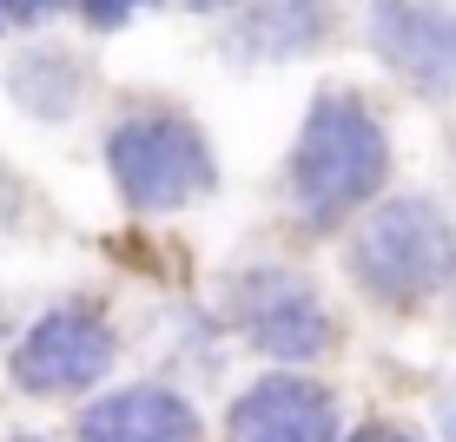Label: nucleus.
<instances>
[{"instance_id": "f3484780", "label": "nucleus", "mask_w": 456, "mask_h": 442, "mask_svg": "<svg viewBox=\"0 0 456 442\" xmlns=\"http://www.w3.org/2000/svg\"><path fill=\"white\" fill-rule=\"evenodd\" d=\"M0 20H7V13H0Z\"/></svg>"}, {"instance_id": "1a4fd4ad", "label": "nucleus", "mask_w": 456, "mask_h": 442, "mask_svg": "<svg viewBox=\"0 0 456 442\" xmlns=\"http://www.w3.org/2000/svg\"><path fill=\"white\" fill-rule=\"evenodd\" d=\"M7 86H13V100H20L34 119H67L73 106H80V92H86V67L73 53L40 46V53H20V67H13Z\"/></svg>"}, {"instance_id": "f257e3e1", "label": "nucleus", "mask_w": 456, "mask_h": 442, "mask_svg": "<svg viewBox=\"0 0 456 442\" xmlns=\"http://www.w3.org/2000/svg\"><path fill=\"white\" fill-rule=\"evenodd\" d=\"M390 179V139L351 92H318L291 146V198L311 231L357 218Z\"/></svg>"}, {"instance_id": "ddd939ff", "label": "nucleus", "mask_w": 456, "mask_h": 442, "mask_svg": "<svg viewBox=\"0 0 456 442\" xmlns=\"http://www.w3.org/2000/svg\"><path fill=\"white\" fill-rule=\"evenodd\" d=\"M344 442H423V436H411V430H390V422H364L357 436H344Z\"/></svg>"}, {"instance_id": "f03ea898", "label": "nucleus", "mask_w": 456, "mask_h": 442, "mask_svg": "<svg viewBox=\"0 0 456 442\" xmlns=\"http://www.w3.org/2000/svg\"><path fill=\"white\" fill-rule=\"evenodd\" d=\"M351 277L370 304L417 310L456 277V238L430 198H384L351 231Z\"/></svg>"}, {"instance_id": "7ed1b4c3", "label": "nucleus", "mask_w": 456, "mask_h": 442, "mask_svg": "<svg viewBox=\"0 0 456 442\" xmlns=\"http://www.w3.org/2000/svg\"><path fill=\"white\" fill-rule=\"evenodd\" d=\"M106 172H113L119 198L133 212H185L192 198L212 192L218 165H212V146L192 119L179 113H139V119H119L106 133Z\"/></svg>"}, {"instance_id": "20e7f679", "label": "nucleus", "mask_w": 456, "mask_h": 442, "mask_svg": "<svg viewBox=\"0 0 456 442\" xmlns=\"http://www.w3.org/2000/svg\"><path fill=\"white\" fill-rule=\"evenodd\" d=\"M119 343L93 310H46V317L13 343V390L27 397H73V390H93L106 370H113Z\"/></svg>"}, {"instance_id": "2eb2a0df", "label": "nucleus", "mask_w": 456, "mask_h": 442, "mask_svg": "<svg viewBox=\"0 0 456 442\" xmlns=\"http://www.w3.org/2000/svg\"><path fill=\"white\" fill-rule=\"evenodd\" d=\"M192 13H218V7H232V0H185Z\"/></svg>"}, {"instance_id": "4468645a", "label": "nucleus", "mask_w": 456, "mask_h": 442, "mask_svg": "<svg viewBox=\"0 0 456 442\" xmlns=\"http://www.w3.org/2000/svg\"><path fill=\"white\" fill-rule=\"evenodd\" d=\"M436 416H444V436L456 442V376H450L444 390H436Z\"/></svg>"}, {"instance_id": "9d476101", "label": "nucleus", "mask_w": 456, "mask_h": 442, "mask_svg": "<svg viewBox=\"0 0 456 442\" xmlns=\"http://www.w3.org/2000/svg\"><path fill=\"white\" fill-rule=\"evenodd\" d=\"M239 40L258 60H291V53H305V46L318 40V7H311V0H272V7H258L239 27Z\"/></svg>"}, {"instance_id": "6e6552de", "label": "nucleus", "mask_w": 456, "mask_h": 442, "mask_svg": "<svg viewBox=\"0 0 456 442\" xmlns=\"http://www.w3.org/2000/svg\"><path fill=\"white\" fill-rule=\"evenodd\" d=\"M80 442H199V409L166 383H126L80 409Z\"/></svg>"}, {"instance_id": "9b49d317", "label": "nucleus", "mask_w": 456, "mask_h": 442, "mask_svg": "<svg viewBox=\"0 0 456 442\" xmlns=\"http://www.w3.org/2000/svg\"><path fill=\"white\" fill-rule=\"evenodd\" d=\"M139 7H159V0H80L86 27H100V34H113V27H126Z\"/></svg>"}, {"instance_id": "f8f14e48", "label": "nucleus", "mask_w": 456, "mask_h": 442, "mask_svg": "<svg viewBox=\"0 0 456 442\" xmlns=\"http://www.w3.org/2000/svg\"><path fill=\"white\" fill-rule=\"evenodd\" d=\"M60 7H67V0H0V13H7V20H20V27H40V20H53Z\"/></svg>"}, {"instance_id": "dca6fc26", "label": "nucleus", "mask_w": 456, "mask_h": 442, "mask_svg": "<svg viewBox=\"0 0 456 442\" xmlns=\"http://www.w3.org/2000/svg\"><path fill=\"white\" fill-rule=\"evenodd\" d=\"M13 442H46V436H13Z\"/></svg>"}, {"instance_id": "0eeeda50", "label": "nucleus", "mask_w": 456, "mask_h": 442, "mask_svg": "<svg viewBox=\"0 0 456 442\" xmlns=\"http://www.w3.org/2000/svg\"><path fill=\"white\" fill-rule=\"evenodd\" d=\"M370 46L390 73H403L423 92H456V7L430 0H377Z\"/></svg>"}, {"instance_id": "39448f33", "label": "nucleus", "mask_w": 456, "mask_h": 442, "mask_svg": "<svg viewBox=\"0 0 456 442\" xmlns=\"http://www.w3.org/2000/svg\"><path fill=\"white\" fill-rule=\"evenodd\" d=\"M239 324L251 350L291 363V370H305V363L331 350V310L318 304V291L291 271H272V264L239 277Z\"/></svg>"}, {"instance_id": "a211bd4d", "label": "nucleus", "mask_w": 456, "mask_h": 442, "mask_svg": "<svg viewBox=\"0 0 456 442\" xmlns=\"http://www.w3.org/2000/svg\"><path fill=\"white\" fill-rule=\"evenodd\" d=\"M450 284H456V277H450Z\"/></svg>"}, {"instance_id": "423d86ee", "label": "nucleus", "mask_w": 456, "mask_h": 442, "mask_svg": "<svg viewBox=\"0 0 456 442\" xmlns=\"http://www.w3.org/2000/svg\"><path fill=\"white\" fill-rule=\"evenodd\" d=\"M225 442H338V397L291 363L278 376H258L225 409Z\"/></svg>"}]
</instances>
